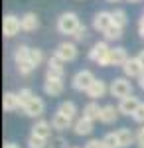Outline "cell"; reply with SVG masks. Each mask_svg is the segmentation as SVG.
Segmentation results:
<instances>
[{
	"label": "cell",
	"mask_w": 144,
	"mask_h": 148,
	"mask_svg": "<svg viewBox=\"0 0 144 148\" xmlns=\"http://www.w3.org/2000/svg\"><path fill=\"white\" fill-rule=\"evenodd\" d=\"M30 61L34 63V67H38L42 61H44V51L40 47H32L30 49Z\"/></svg>",
	"instance_id": "cell-29"
},
{
	"label": "cell",
	"mask_w": 144,
	"mask_h": 148,
	"mask_svg": "<svg viewBox=\"0 0 144 148\" xmlns=\"http://www.w3.org/2000/svg\"><path fill=\"white\" fill-rule=\"evenodd\" d=\"M40 28V20H38V14L28 12L22 16V30L24 32H36Z\"/></svg>",
	"instance_id": "cell-21"
},
{
	"label": "cell",
	"mask_w": 144,
	"mask_h": 148,
	"mask_svg": "<svg viewBox=\"0 0 144 148\" xmlns=\"http://www.w3.org/2000/svg\"><path fill=\"white\" fill-rule=\"evenodd\" d=\"M45 111V103L40 99V97H34L32 101L28 103L26 107H24V113L28 114V116H32V119H36V116H42Z\"/></svg>",
	"instance_id": "cell-13"
},
{
	"label": "cell",
	"mask_w": 144,
	"mask_h": 148,
	"mask_svg": "<svg viewBox=\"0 0 144 148\" xmlns=\"http://www.w3.org/2000/svg\"><path fill=\"white\" fill-rule=\"evenodd\" d=\"M101 111H103V107H99V103L91 101V103H87V105L83 107V119H87V121H91V123L101 121Z\"/></svg>",
	"instance_id": "cell-15"
},
{
	"label": "cell",
	"mask_w": 144,
	"mask_h": 148,
	"mask_svg": "<svg viewBox=\"0 0 144 148\" xmlns=\"http://www.w3.org/2000/svg\"><path fill=\"white\" fill-rule=\"evenodd\" d=\"M73 132H75L77 136H89V134L93 132V123L81 116L79 121L73 123Z\"/></svg>",
	"instance_id": "cell-19"
},
{
	"label": "cell",
	"mask_w": 144,
	"mask_h": 148,
	"mask_svg": "<svg viewBox=\"0 0 144 148\" xmlns=\"http://www.w3.org/2000/svg\"><path fill=\"white\" fill-rule=\"evenodd\" d=\"M109 2H119V0H109Z\"/></svg>",
	"instance_id": "cell-41"
},
{
	"label": "cell",
	"mask_w": 144,
	"mask_h": 148,
	"mask_svg": "<svg viewBox=\"0 0 144 148\" xmlns=\"http://www.w3.org/2000/svg\"><path fill=\"white\" fill-rule=\"evenodd\" d=\"M107 91H109L107 83H105L103 79H97L93 85H91V89L87 91V97L91 99V101H97V99H101V97H105Z\"/></svg>",
	"instance_id": "cell-16"
},
{
	"label": "cell",
	"mask_w": 144,
	"mask_h": 148,
	"mask_svg": "<svg viewBox=\"0 0 144 148\" xmlns=\"http://www.w3.org/2000/svg\"><path fill=\"white\" fill-rule=\"evenodd\" d=\"M30 49H32V47L24 46V44L16 47V51H14V61H16V65H18V63H24V61H30Z\"/></svg>",
	"instance_id": "cell-25"
},
{
	"label": "cell",
	"mask_w": 144,
	"mask_h": 148,
	"mask_svg": "<svg viewBox=\"0 0 144 148\" xmlns=\"http://www.w3.org/2000/svg\"><path fill=\"white\" fill-rule=\"evenodd\" d=\"M22 30V18L14 16V14H6L2 20V32L6 38H14L16 34H20Z\"/></svg>",
	"instance_id": "cell-5"
},
{
	"label": "cell",
	"mask_w": 144,
	"mask_h": 148,
	"mask_svg": "<svg viewBox=\"0 0 144 148\" xmlns=\"http://www.w3.org/2000/svg\"><path fill=\"white\" fill-rule=\"evenodd\" d=\"M136 57H138V61L142 63V67H144V49H142V51H140V53H138V56H136Z\"/></svg>",
	"instance_id": "cell-38"
},
{
	"label": "cell",
	"mask_w": 144,
	"mask_h": 148,
	"mask_svg": "<svg viewBox=\"0 0 144 148\" xmlns=\"http://www.w3.org/2000/svg\"><path fill=\"white\" fill-rule=\"evenodd\" d=\"M65 75V67H63V61L57 59L56 56H51L47 59V73H45V79H63Z\"/></svg>",
	"instance_id": "cell-7"
},
{
	"label": "cell",
	"mask_w": 144,
	"mask_h": 148,
	"mask_svg": "<svg viewBox=\"0 0 144 148\" xmlns=\"http://www.w3.org/2000/svg\"><path fill=\"white\" fill-rule=\"evenodd\" d=\"M109 91H111L112 97H119V99L130 97L132 95V83L126 79V77H117V79H112Z\"/></svg>",
	"instance_id": "cell-4"
},
{
	"label": "cell",
	"mask_w": 144,
	"mask_h": 148,
	"mask_svg": "<svg viewBox=\"0 0 144 148\" xmlns=\"http://www.w3.org/2000/svg\"><path fill=\"white\" fill-rule=\"evenodd\" d=\"M126 2H130V4H138V2H142V0H126Z\"/></svg>",
	"instance_id": "cell-40"
},
{
	"label": "cell",
	"mask_w": 144,
	"mask_h": 148,
	"mask_svg": "<svg viewBox=\"0 0 144 148\" xmlns=\"http://www.w3.org/2000/svg\"><path fill=\"white\" fill-rule=\"evenodd\" d=\"M63 89H65L63 79H45V83H44V91L49 97H59L63 93Z\"/></svg>",
	"instance_id": "cell-14"
},
{
	"label": "cell",
	"mask_w": 144,
	"mask_h": 148,
	"mask_svg": "<svg viewBox=\"0 0 144 148\" xmlns=\"http://www.w3.org/2000/svg\"><path fill=\"white\" fill-rule=\"evenodd\" d=\"M49 146L51 148H67L63 138H51V144H49Z\"/></svg>",
	"instance_id": "cell-34"
},
{
	"label": "cell",
	"mask_w": 144,
	"mask_h": 148,
	"mask_svg": "<svg viewBox=\"0 0 144 148\" xmlns=\"http://www.w3.org/2000/svg\"><path fill=\"white\" fill-rule=\"evenodd\" d=\"M126 59H128V56H126V49L124 47H111V53H109V57H107V67L109 65H124L126 63Z\"/></svg>",
	"instance_id": "cell-11"
},
{
	"label": "cell",
	"mask_w": 144,
	"mask_h": 148,
	"mask_svg": "<svg viewBox=\"0 0 144 148\" xmlns=\"http://www.w3.org/2000/svg\"><path fill=\"white\" fill-rule=\"evenodd\" d=\"M136 144L140 148H144V126L138 128V132H136Z\"/></svg>",
	"instance_id": "cell-35"
},
{
	"label": "cell",
	"mask_w": 144,
	"mask_h": 148,
	"mask_svg": "<svg viewBox=\"0 0 144 148\" xmlns=\"http://www.w3.org/2000/svg\"><path fill=\"white\" fill-rule=\"evenodd\" d=\"M69 148H77V146H69Z\"/></svg>",
	"instance_id": "cell-42"
},
{
	"label": "cell",
	"mask_w": 144,
	"mask_h": 148,
	"mask_svg": "<svg viewBox=\"0 0 144 148\" xmlns=\"http://www.w3.org/2000/svg\"><path fill=\"white\" fill-rule=\"evenodd\" d=\"M4 148H20V146H18V144H14V142H6Z\"/></svg>",
	"instance_id": "cell-39"
},
{
	"label": "cell",
	"mask_w": 144,
	"mask_h": 148,
	"mask_svg": "<svg viewBox=\"0 0 144 148\" xmlns=\"http://www.w3.org/2000/svg\"><path fill=\"white\" fill-rule=\"evenodd\" d=\"M85 38H87V26H85V24H81V26L77 28V32L73 34V40H75V42H83Z\"/></svg>",
	"instance_id": "cell-31"
},
{
	"label": "cell",
	"mask_w": 144,
	"mask_h": 148,
	"mask_svg": "<svg viewBox=\"0 0 144 148\" xmlns=\"http://www.w3.org/2000/svg\"><path fill=\"white\" fill-rule=\"evenodd\" d=\"M111 14H112V24L124 30L126 24H128V16H126V12L122 10V8H117V10H112Z\"/></svg>",
	"instance_id": "cell-24"
},
{
	"label": "cell",
	"mask_w": 144,
	"mask_h": 148,
	"mask_svg": "<svg viewBox=\"0 0 144 148\" xmlns=\"http://www.w3.org/2000/svg\"><path fill=\"white\" fill-rule=\"evenodd\" d=\"M122 71H124L126 77H140L144 73V67H142V63L138 61V57H128L126 63L122 65Z\"/></svg>",
	"instance_id": "cell-10"
},
{
	"label": "cell",
	"mask_w": 144,
	"mask_h": 148,
	"mask_svg": "<svg viewBox=\"0 0 144 148\" xmlns=\"http://www.w3.org/2000/svg\"><path fill=\"white\" fill-rule=\"evenodd\" d=\"M138 85H140V89L144 91V73L140 75V77H138Z\"/></svg>",
	"instance_id": "cell-37"
},
{
	"label": "cell",
	"mask_w": 144,
	"mask_h": 148,
	"mask_svg": "<svg viewBox=\"0 0 144 148\" xmlns=\"http://www.w3.org/2000/svg\"><path fill=\"white\" fill-rule=\"evenodd\" d=\"M138 107H140L138 97L130 95V97L121 99V103H119V113H121V114H126V116H132V114L136 113V109H138Z\"/></svg>",
	"instance_id": "cell-9"
},
{
	"label": "cell",
	"mask_w": 144,
	"mask_h": 148,
	"mask_svg": "<svg viewBox=\"0 0 144 148\" xmlns=\"http://www.w3.org/2000/svg\"><path fill=\"white\" fill-rule=\"evenodd\" d=\"M53 56H56L57 59H61L63 63L73 61V59L77 57V46H75L73 42H61V44L56 47V53H53Z\"/></svg>",
	"instance_id": "cell-6"
},
{
	"label": "cell",
	"mask_w": 144,
	"mask_h": 148,
	"mask_svg": "<svg viewBox=\"0 0 144 148\" xmlns=\"http://www.w3.org/2000/svg\"><path fill=\"white\" fill-rule=\"evenodd\" d=\"M101 140H103V146L105 148H121L119 138H117V132H109V134H105Z\"/></svg>",
	"instance_id": "cell-27"
},
{
	"label": "cell",
	"mask_w": 144,
	"mask_h": 148,
	"mask_svg": "<svg viewBox=\"0 0 144 148\" xmlns=\"http://www.w3.org/2000/svg\"><path fill=\"white\" fill-rule=\"evenodd\" d=\"M117 138L121 148H130L132 144H136V134H132L130 128H119L117 130Z\"/></svg>",
	"instance_id": "cell-17"
},
{
	"label": "cell",
	"mask_w": 144,
	"mask_h": 148,
	"mask_svg": "<svg viewBox=\"0 0 144 148\" xmlns=\"http://www.w3.org/2000/svg\"><path fill=\"white\" fill-rule=\"evenodd\" d=\"M138 34L144 38V14H142V18H140V22H138Z\"/></svg>",
	"instance_id": "cell-36"
},
{
	"label": "cell",
	"mask_w": 144,
	"mask_h": 148,
	"mask_svg": "<svg viewBox=\"0 0 144 148\" xmlns=\"http://www.w3.org/2000/svg\"><path fill=\"white\" fill-rule=\"evenodd\" d=\"M34 97H36V95H34V91L30 89V87H24V89H20V93H18V99H20V105H22V109H24V107H26V105H28L30 101H32Z\"/></svg>",
	"instance_id": "cell-28"
},
{
	"label": "cell",
	"mask_w": 144,
	"mask_h": 148,
	"mask_svg": "<svg viewBox=\"0 0 144 148\" xmlns=\"http://www.w3.org/2000/svg\"><path fill=\"white\" fill-rule=\"evenodd\" d=\"M112 26V14L111 12H97L95 14V18H93V28L97 30V32H107L109 28Z\"/></svg>",
	"instance_id": "cell-8"
},
{
	"label": "cell",
	"mask_w": 144,
	"mask_h": 148,
	"mask_svg": "<svg viewBox=\"0 0 144 148\" xmlns=\"http://www.w3.org/2000/svg\"><path fill=\"white\" fill-rule=\"evenodd\" d=\"M103 36H105V40H107V42L121 40V38H122V28H119V26H115V24H112V26H111V28H109V30H107Z\"/></svg>",
	"instance_id": "cell-26"
},
{
	"label": "cell",
	"mask_w": 144,
	"mask_h": 148,
	"mask_svg": "<svg viewBox=\"0 0 144 148\" xmlns=\"http://www.w3.org/2000/svg\"><path fill=\"white\" fill-rule=\"evenodd\" d=\"M51 130H53V126L49 121H44V119H40V121H36V125L32 126V134L34 136H40L47 140V138L51 136Z\"/></svg>",
	"instance_id": "cell-12"
},
{
	"label": "cell",
	"mask_w": 144,
	"mask_h": 148,
	"mask_svg": "<svg viewBox=\"0 0 144 148\" xmlns=\"http://www.w3.org/2000/svg\"><path fill=\"white\" fill-rule=\"evenodd\" d=\"M2 107H4V111H18L22 105H20V99H18V93H4V97H2Z\"/></svg>",
	"instance_id": "cell-18"
},
{
	"label": "cell",
	"mask_w": 144,
	"mask_h": 148,
	"mask_svg": "<svg viewBox=\"0 0 144 148\" xmlns=\"http://www.w3.org/2000/svg\"><path fill=\"white\" fill-rule=\"evenodd\" d=\"M119 107H115V105H105L103 107V111H101V123H105V125H111L115 123L117 119H119Z\"/></svg>",
	"instance_id": "cell-20"
},
{
	"label": "cell",
	"mask_w": 144,
	"mask_h": 148,
	"mask_svg": "<svg viewBox=\"0 0 144 148\" xmlns=\"http://www.w3.org/2000/svg\"><path fill=\"white\" fill-rule=\"evenodd\" d=\"M134 123H138V125H144V103H140V107L136 109V113L132 114Z\"/></svg>",
	"instance_id": "cell-32"
},
{
	"label": "cell",
	"mask_w": 144,
	"mask_h": 148,
	"mask_svg": "<svg viewBox=\"0 0 144 148\" xmlns=\"http://www.w3.org/2000/svg\"><path fill=\"white\" fill-rule=\"evenodd\" d=\"M83 148H105V146H103V140H99V138H91Z\"/></svg>",
	"instance_id": "cell-33"
},
{
	"label": "cell",
	"mask_w": 144,
	"mask_h": 148,
	"mask_svg": "<svg viewBox=\"0 0 144 148\" xmlns=\"http://www.w3.org/2000/svg\"><path fill=\"white\" fill-rule=\"evenodd\" d=\"M57 113H61L63 116H67V119H75V114H77V105L73 101H63L59 103V107H57Z\"/></svg>",
	"instance_id": "cell-22"
},
{
	"label": "cell",
	"mask_w": 144,
	"mask_h": 148,
	"mask_svg": "<svg viewBox=\"0 0 144 148\" xmlns=\"http://www.w3.org/2000/svg\"><path fill=\"white\" fill-rule=\"evenodd\" d=\"M97 81V77L93 75V71L91 69H81L77 71L75 75H73V81H71V87L75 89V91H81V93H87L91 89V85Z\"/></svg>",
	"instance_id": "cell-2"
},
{
	"label": "cell",
	"mask_w": 144,
	"mask_h": 148,
	"mask_svg": "<svg viewBox=\"0 0 144 148\" xmlns=\"http://www.w3.org/2000/svg\"><path fill=\"white\" fill-rule=\"evenodd\" d=\"M111 53V47L107 42H97L95 46L89 49V59L91 61H95V63H99L101 67H107V57Z\"/></svg>",
	"instance_id": "cell-3"
},
{
	"label": "cell",
	"mask_w": 144,
	"mask_h": 148,
	"mask_svg": "<svg viewBox=\"0 0 144 148\" xmlns=\"http://www.w3.org/2000/svg\"><path fill=\"white\" fill-rule=\"evenodd\" d=\"M79 26H81V22H79V16L75 12H63L57 18V32L63 36H73Z\"/></svg>",
	"instance_id": "cell-1"
},
{
	"label": "cell",
	"mask_w": 144,
	"mask_h": 148,
	"mask_svg": "<svg viewBox=\"0 0 144 148\" xmlns=\"http://www.w3.org/2000/svg\"><path fill=\"white\" fill-rule=\"evenodd\" d=\"M45 146H47V140L30 134V138H28V148H45Z\"/></svg>",
	"instance_id": "cell-30"
},
{
	"label": "cell",
	"mask_w": 144,
	"mask_h": 148,
	"mask_svg": "<svg viewBox=\"0 0 144 148\" xmlns=\"http://www.w3.org/2000/svg\"><path fill=\"white\" fill-rule=\"evenodd\" d=\"M71 119H67V116H63L61 113H56L53 116H51V126L56 128V130H65V128H69L71 126Z\"/></svg>",
	"instance_id": "cell-23"
}]
</instances>
